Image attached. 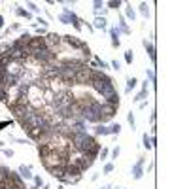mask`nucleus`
Returning <instances> with one entry per match:
<instances>
[{
  "instance_id": "obj_20",
  "label": "nucleus",
  "mask_w": 189,
  "mask_h": 189,
  "mask_svg": "<svg viewBox=\"0 0 189 189\" xmlns=\"http://www.w3.org/2000/svg\"><path fill=\"white\" fill-rule=\"evenodd\" d=\"M108 155H110V149H108V148H102V149L99 151V157L102 159V161H104L106 157H108Z\"/></svg>"
},
{
  "instance_id": "obj_21",
  "label": "nucleus",
  "mask_w": 189,
  "mask_h": 189,
  "mask_svg": "<svg viewBox=\"0 0 189 189\" xmlns=\"http://www.w3.org/2000/svg\"><path fill=\"white\" fill-rule=\"evenodd\" d=\"M32 180H34V185H36L38 189H40L42 185H44V180H42V176H34V178H32Z\"/></svg>"
},
{
  "instance_id": "obj_1",
  "label": "nucleus",
  "mask_w": 189,
  "mask_h": 189,
  "mask_svg": "<svg viewBox=\"0 0 189 189\" xmlns=\"http://www.w3.org/2000/svg\"><path fill=\"white\" fill-rule=\"evenodd\" d=\"M42 165L45 168H53V167H64L66 165V159H63L57 151H49L45 157H42Z\"/></svg>"
},
{
  "instance_id": "obj_6",
  "label": "nucleus",
  "mask_w": 189,
  "mask_h": 189,
  "mask_svg": "<svg viewBox=\"0 0 189 189\" xmlns=\"http://www.w3.org/2000/svg\"><path fill=\"white\" fill-rule=\"evenodd\" d=\"M144 163H146V159H144V157H140V159H138V163H136L134 167H132V176H134V180H140V178L144 176V170H142Z\"/></svg>"
},
{
  "instance_id": "obj_36",
  "label": "nucleus",
  "mask_w": 189,
  "mask_h": 189,
  "mask_svg": "<svg viewBox=\"0 0 189 189\" xmlns=\"http://www.w3.org/2000/svg\"><path fill=\"white\" fill-rule=\"evenodd\" d=\"M4 27V17H2V15H0V28Z\"/></svg>"
},
{
  "instance_id": "obj_13",
  "label": "nucleus",
  "mask_w": 189,
  "mask_h": 189,
  "mask_svg": "<svg viewBox=\"0 0 189 189\" xmlns=\"http://www.w3.org/2000/svg\"><path fill=\"white\" fill-rule=\"evenodd\" d=\"M144 47H146V51H148L149 59L155 63V47H153V44H151V42H148V40H144Z\"/></svg>"
},
{
  "instance_id": "obj_18",
  "label": "nucleus",
  "mask_w": 189,
  "mask_h": 189,
  "mask_svg": "<svg viewBox=\"0 0 189 189\" xmlns=\"http://www.w3.org/2000/svg\"><path fill=\"white\" fill-rule=\"evenodd\" d=\"M142 140H144V148H146V149H151V148H153V146H151V138L148 136V132L142 136Z\"/></svg>"
},
{
  "instance_id": "obj_19",
  "label": "nucleus",
  "mask_w": 189,
  "mask_h": 189,
  "mask_svg": "<svg viewBox=\"0 0 189 189\" xmlns=\"http://www.w3.org/2000/svg\"><path fill=\"white\" fill-rule=\"evenodd\" d=\"M108 129H110V134H119V132H121V125H119V123H115V125L108 127Z\"/></svg>"
},
{
  "instance_id": "obj_5",
  "label": "nucleus",
  "mask_w": 189,
  "mask_h": 189,
  "mask_svg": "<svg viewBox=\"0 0 189 189\" xmlns=\"http://www.w3.org/2000/svg\"><path fill=\"white\" fill-rule=\"evenodd\" d=\"M63 44L70 45V47H74V49H80V51L85 47V42H81L80 38L72 36V34H66V36H63Z\"/></svg>"
},
{
  "instance_id": "obj_4",
  "label": "nucleus",
  "mask_w": 189,
  "mask_h": 189,
  "mask_svg": "<svg viewBox=\"0 0 189 189\" xmlns=\"http://www.w3.org/2000/svg\"><path fill=\"white\" fill-rule=\"evenodd\" d=\"M47 49V44H45V38L44 36H32L30 42H28V51L32 53H36V51H44Z\"/></svg>"
},
{
  "instance_id": "obj_26",
  "label": "nucleus",
  "mask_w": 189,
  "mask_h": 189,
  "mask_svg": "<svg viewBox=\"0 0 189 189\" xmlns=\"http://www.w3.org/2000/svg\"><path fill=\"white\" fill-rule=\"evenodd\" d=\"M146 76L149 78V81H151V83H155V72H153V70H146Z\"/></svg>"
},
{
  "instance_id": "obj_28",
  "label": "nucleus",
  "mask_w": 189,
  "mask_h": 189,
  "mask_svg": "<svg viewBox=\"0 0 189 189\" xmlns=\"http://www.w3.org/2000/svg\"><path fill=\"white\" fill-rule=\"evenodd\" d=\"M112 170H113V163H108V165H104V172H106V174H110Z\"/></svg>"
},
{
  "instance_id": "obj_37",
  "label": "nucleus",
  "mask_w": 189,
  "mask_h": 189,
  "mask_svg": "<svg viewBox=\"0 0 189 189\" xmlns=\"http://www.w3.org/2000/svg\"><path fill=\"white\" fill-rule=\"evenodd\" d=\"M42 187H44V189H49V185H45V184H44V185H42Z\"/></svg>"
},
{
  "instance_id": "obj_31",
  "label": "nucleus",
  "mask_w": 189,
  "mask_h": 189,
  "mask_svg": "<svg viewBox=\"0 0 189 189\" xmlns=\"http://www.w3.org/2000/svg\"><path fill=\"white\" fill-rule=\"evenodd\" d=\"M119 157V148H113L112 149V159H117Z\"/></svg>"
},
{
  "instance_id": "obj_33",
  "label": "nucleus",
  "mask_w": 189,
  "mask_h": 189,
  "mask_svg": "<svg viewBox=\"0 0 189 189\" xmlns=\"http://www.w3.org/2000/svg\"><path fill=\"white\" fill-rule=\"evenodd\" d=\"M4 155H6V157H14V151H11V149H6V148H4Z\"/></svg>"
},
{
  "instance_id": "obj_3",
  "label": "nucleus",
  "mask_w": 189,
  "mask_h": 189,
  "mask_svg": "<svg viewBox=\"0 0 189 189\" xmlns=\"http://www.w3.org/2000/svg\"><path fill=\"white\" fill-rule=\"evenodd\" d=\"M45 44H47V49H51L55 53V51L63 45V36H59L57 32H49V34H45Z\"/></svg>"
},
{
  "instance_id": "obj_29",
  "label": "nucleus",
  "mask_w": 189,
  "mask_h": 189,
  "mask_svg": "<svg viewBox=\"0 0 189 189\" xmlns=\"http://www.w3.org/2000/svg\"><path fill=\"white\" fill-rule=\"evenodd\" d=\"M127 119H129V123H131V127L132 129H134V125H136V121H134V115H132V112L129 113V115H127Z\"/></svg>"
},
{
  "instance_id": "obj_10",
  "label": "nucleus",
  "mask_w": 189,
  "mask_h": 189,
  "mask_svg": "<svg viewBox=\"0 0 189 189\" xmlns=\"http://www.w3.org/2000/svg\"><path fill=\"white\" fill-rule=\"evenodd\" d=\"M110 36H112V45L113 47H119L121 45V42H119V28L113 27L112 30H110Z\"/></svg>"
},
{
  "instance_id": "obj_24",
  "label": "nucleus",
  "mask_w": 189,
  "mask_h": 189,
  "mask_svg": "<svg viewBox=\"0 0 189 189\" xmlns=\"http://www.w3.org/2000/svg\"><path fill=\"white\" fill-rule=\"evenodd\" d=\"M132 59H134L132 51H127V53H125V61H127V64H132Z\"/></svg>"
},
{
  "instance_id": "obj_35",
  "label": "nucleus",
  "mask_w": 189,
  "mask_h": 189,
  "mask_svg": "<svg viewBox=\"0 0 189 189\" xmlns=\"http://www.w3.org/2000/svg\"><path fill=\"white\" fill-rule=\"evenodd\" d=\"M6 125H9V121H2V123H0V131H2V129H4Z\"/></svg>"
},
{
  "instance_id": "obj_14",
  "label": "nucleus",
  "mask_w": 189,
  "mask_h": 189,
  "mask_svg": "<svg viewBox=\"0 0 189 189\" xmlns=\"http://www.w3.org/2000/svg\"><path fill=\"white\" fill-rule=\"evenodd\" d=\"M93 28H102V30H104V28H106V17H100V15H99V17L95 19Z\"/></svg>"
},
{
  "instance_id": "obj_7",
  "label": "nucleus",
  "mask_w": 189,
  "mask_h": 189,
  "mask_svg": "<svg viewBox=\"0 0 189 189\" xmlns=\"http://www.w3.org/2000/svg\"><path fill=\"white\" fill-rule=\"evenodd\" d=\"M44 131H47V129H40V127H32V129H28V131H25L27 132V136L30 140H34V142H38L40 140V136H42V132Z\"/></svg>"
},
{
  "instance_id": "obj_16",
  "label": "nucleus",
  "mask_w": 189,
  "mask_h": 189,
  "mask_svg": "<svg viewBox=\"0 0 189 189\" xmlns=\"http://www.w3.org/2000/svg\"><path fill=\"white\" fill-rule=\"evenodd\" d=\"M9 55V44L4 42V44H0V57H8ZM11 57V55H9Z\"/></svg>"
},
{
  "instance_id": "obj_15",
  "label": "nucleus",
  "mask_w": 189,
  "mask_h": 189,
  "mask_svg": "<svg viewBox=\"0 0 189 189\" xmlns=\"http://www.w3.org/2000/svg\"><path fill=\"white\" fill-rule=\"evenodd\" d=\"M136 85H138V80H136V78H129V80H127V89H125V93H131Z\"/></svg>"
},
{
  "instance_id": "obj_23",
  "label": "nucleus",
  "mask_w": 189,
  "mask_h": 189,
  "mask_svg": "<svg viewBox=\"0 0 189 189\" xmlns=\"http://www.w3.org/2000/svg\"><path fill=\"white\" fill-rule=\"evenodd\" d=\"M119 6H121V2H119V0H117V2H115V0H112V2H108V8H110V9H117Z\"/></svg>"
},
{
  "instance_id": "obj_17",
  "label": "nucleus",
  "mask_w": 189,
  "mask_h": 189,
  "mask_svg": "<svg viewBox=\"0 0 189 189\" xmlns=\"http://www.w3.org/2000/svg\"><path fill=\"white\" fill-rule=\"evenodd\" d=\"M15 14H17L19 17H25V19H30V17H32V15L28 14L27 9H25V8H19V6H17V8H15Z\"/></svg>"
},
{
  "instance_id": "obj_38",
  "label": "nucleus",
  "mask_w": 189,
  "mask_h": 189,
  "mask_svg": "<svg viewBox=\"0 0 189 189\" xmlns=\"http://www.w3.org/2000/svg\"><path fill=\"white\" fill-rule=\"evenodd\" d=\"M0 148H4V142H2V140H0Z\"/></svg>"
},
{
  "instance_id": "obj_12",
  "label": "nucleus",
  "mask_w": 189,
  "mask_h": 189,
  "mask_svg": "<svg viewBox=\"0 0 189 189\" xmlns=\"http://www.w3.org/2000/svg\"><path fill=\"white\" fill-rule=\"evenodd\" d=\"M95 134L97 136H106V134H110V129L106 125H102V123H97V127H95Z\"/></svg>"
},
{
  "instance_id": "obj_34",
  "label": "nucleus",
  "mask_w": 189,
  "mask_h": 189,
  "mask_svg": "<svg viewBox=\"0 0 189 189\" xmlns=\"http://www.w3.org/2000/svg\"><path fill=\"white\" fill-rule=\"evenodd\" d=\"M100 8H102V2H95V11H99Z\"/></svg>"
},
{
  "instance_id": "obj_27",
  "label": "nucleus",
  "mask_w": 189,
  "mask_h": 189,
  "mask_svg": "<svg viewBox=\"0 0 189 189\" xmlns=\"http://www.w3.org/2000/svg\"><path fill=\"white\" fill-rule=\"evenodd\" d=\"M146 95H148V89H142V93H140V95H138V97H136L134 100H136V102H140V100H142V99H146Z\"/></svg>"
},
{
  "instance_id": "obj_39",
  "label": "nucleus",
  "mask_w": 189,
  "mask_h": 189,
  "mask_svg": "<svg viewBox=\"0 0 189 189\" xmlns=\"http://www.w3.org/2000/svg\"><path fill=\"white\" fill-rule=\"evenodd\" d=\"M57 189H64V185H59V187H57Z\"/></svg>"
},
{
  "instance_id": "obj_32",
  "label": "nucleus",
  "mask_w": 189,
  "mask_h": 189,
  "mask_svg": "<svg viewBox=\"0 0 189 189\" xmlns=\"http://www.w3.org/2000/svg\"><path fill=\"white\" fill-rule=\"evenodd\" d=\"M112 66L115 68V70H121V64H119V61H112Z\"/></svg>"
},
{
  "instance_id": "obj_9",
  "label": "nucleus",
  "mask_w": 189,
  "mask_h": 189,
  "mask_svg": "<svg viewBox=\"0 0 189 189\" xmlns=\"http://www.w3.org/2000/svg\"><path fill=\"white\" fill-rule=\"evenodd\" d=\"M47 172H49L53 178H57V180H63V176H64V167H53V168H47Z\"/></svg>"
},
{
  "instance_id": "obj_8",
  "label": "nucleus",
  "mask_w": 189,
  "mask_h": 189,
  "mask_svg": "<svg viewBox=\"0 0 189 189\" xmlns=\"http://www.w3.org/2000/svg\"><path fill=\"white\" fill-rule=\"evenodd\" d=\"M17 172H19L21 178H25V180H32V178H34V174H32V167H27V165H21Z\"/></svg>"
},
{
  "instance_id": "obj_30",
  "label": "nucleus",
  "mask_w": 189,
  "mask_h": 189,
  "mask_svg": "<svg viewBox=\"0 0 189 189\" xmlns=\"http://www.w3.org/2000/svg\"><path fill=\"white\" fill-rule=\"evenodd\" d=\"M27 8H30L32 11H36V14H38V11H40V8H38L36 4H32V2H27Z\"/></svg>"
},
{
  "instance_id": "obj_11",
  "label": "nucleus",
  "mask_w": 189,
  "mask_h": 189,
  "mask_svg": "<svg viewBox=\"0 0 189 189\" xmlns=\"http://www.w3.org/2000/svg\"><path fill=\"white\" fill-rule=\"evenodd\" d=\"M102 102L104 104H110V106H117V108H119V95L113 93V95H110V97H106Z\"/></svg>"
},
{
  "instance_id": "obj_22",
  "label": "nucleus",
  "mask_w": 189,
  "mask_h": 189,
  "mask_svg": "<svg viewBox=\"0 0 189 189\" xmlns=\"http://www.w3.org/2000/svg\"><path fill=\"white\" fill-rule=\"evenodd\" d=\"M127 17L129 19H134L136 14H134V9H132V6H127Z\"/></svg>"
},
{
  "instance_id": "obj_25",
  "label": "nucleus",
  "mask_w": 189,
  "mask_h": 189,
  "mask_svg": "<svg viewBox=\"0 0 189 189\" xmlns=\"http://www.w3.org/2000/svg\"><path fill=\"white\" fill-rule=\"evenodd\" d=\"M140 11H142V15H144V17H148V15H149V9H148V4H142V6H140Z\"/></svg>"
},
{
  "instance_id": "obj_2",
  "label": "nucleus",
  "mask_w": 189,
  "mask_h": 189,
  "mask_svg": "<svg viewBox=\"0 0 189 189\" xmlns=\"http://www.w3.org/2000/svg\"><path fill=\"white\" fill-rule=\"evenodd\" d=\"M91 74H93V68H89V64H87L85 68L78 70V72L74 74V85H89Z\"/></svg>"
}]
</instances>
